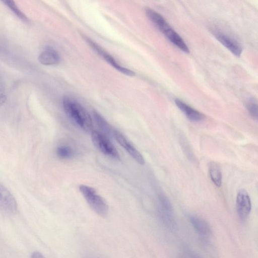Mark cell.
I'll list each match as a JSON object with an SVG mask.
<instances>
[{"label":"cell","mask_w":258,"mask_h":258,"mask_svg":"<svg viewBox=\"0 0 258 258\" xmlns=\"http://www.w3.org/2000/svg\"><path fill=\"white\" fill-rule=\"evenodd\" d=\"M62 106L67 116L82 130L92 132L93 125L91 117L84 106L74 98L66 96Z\"/></svg>","instance_id":"obj_1"},{"label":"cell","mask_w":258,"mask_h":258,"mask_svg":"<svg viewBox=\"0 0 258 258\" xmlns=\"http://www.w3.org/2000/svg\"><path fill=\"white\" fill-rule=\"evenodd\" d=\"M79 190L89 206L97 214L101 217L107 215L108 206L106 201L94 188L81 184L79 186Z\"/></svg>","instance_id":"obj_2"},{"label":"cell","mask_w":258,"mask_h":258,"mask_svg":"<svg viewBox=\"0 0 258 258\" xmlns=\"http://www.w3.org/2000/svg\"><path fill=\"white\" fill-rule=\"evenodd\" d=\"M91 139L94 146L103 154L114 160L120 159L117 150L107 136L100 132L92 131Z\"/></svg>","instance_id":"obj_3"},{"label":"cell","mask_w":258,"mask_h":258,"mask_svg":"<svg viewBox=\"0 0 258 258\" xmlns=\"http://www.w3.org/2000/svg\"><path fill=\"white\" fill-rule=\"evenodd\" d=\"M85 40L98 54L115 69L127 76H133L135 75L134 72L120 65L111 54L108 53L97 43L87 37L85 38Z\"/></svg>","instance_id":"obj_4"},{"label":"cell","mask_w":258,"mask_h":258,"mask_svg":"<svg viewBox=\"0 0 258 258\" xmlns=\"http://www.w3.org/2000/svg\"><path fill=\"white\" fill-rule=\"evenodd\" d=\"M211 32L215 38L233 54L237 57L240 56L242 47L236 40L217 28H212Z\"/></svg>","instance_id":"obj_5"},{"label":"cell","mask_w":258,"mask_h":258,"mask_svg":"<svg viewBox=\"0 0 258 258\" xmlns=\"http://www.w3.org/2000/svg\"><path fill=\"white\" fill-rule=\"evenodd\" d=\"M236 208L239 218L245 220L249 215L251 208L250 197L244 189L238 190L236 200Z\"/></svg>","instance_id":"obj_6"},{"label":"cell","mask_w":258,"mask_h":258,"mask_svg":"<svg viewBox=\"0 0 258 258\" xmlns=\"http://www.w3.org/2000/svg\"><path fill=\"white\" fill-rule=\"evenodd\" d=\"M17 210V204L13 195L0 183V211L7 214H14Z\"/></svg>","instance_id":"obj_7"},{"label":"cell","mask_w":258,"mask_h":258,"mask_svg":"<svg viewBox=\"0 0 258 258\" xmlns=\"http://www.w3.org/2000/svg\"><path fill=\"white\" fill-rule=\"evenodd\" d=\"M113 137L120 145L136 160L139 164L144 165L145 160L142 154L120 132L114 130Z\"/></svg>","instance_id":"obj_8"},{"label":"cell","mask_w":258,"mask_h":258,"mask_svg":"<svg viewBox=\"0 0 258 258\" xmlns=\"http://www.w3.org/2000/svg\"><path fill=\"white\" fill-rule=\"evenodd\" d=\"M174 101L177 107L190 121L198 122L205 118V115L203 113L195 109L182 100L176 99Z\"/></svg>","instance_id":"obj_9"},{"label":"cell","mask_w":258,"mask_h":258,"mask_svg":"<svg viewBox=\"0 0 258 258\" xmlns=\"http://www.w3.org/2000/svg\"><path fill=\"white\" fill-rule=\"evenodd\" d=\"M160 202V215L162 221L165 224L169 227H172L174 225V217L173 210L169 201L165 197H161Z\"/></svg>","instance_id":"obj_10"},{"label":"cell","mask_w":258,"mask_h":258,"mask_svg":"<svg viewBox=\"0 0 258 258\" xmlns=\"http://www.w3.org/2000/svg\"><path fill=\"white\" fill-rule=\"evenodd\" d=\"M38 60L42 64L54 66L58 64L60 57L58 52L51 47H47L38 56Z\"/></svg>","instance_id":"obj_11"},{"label":"cell","mask_w":258,"mask_h":258,"mask_svg":"<svg viewBox=\"0 0 258 258\" xmlns=\"http://www.w3.org/2000/svg\"><path fill=\"white\" fill-rule=\"evenodd\" d=\"M191 225L197 232L203 237H209L211 230L209 224L203 218L195 215L189 216Z\"/></svg>","instance_id":"obj_12"},{"label":"cell","mask_w":258,"mask_h":258,"mask_svg":"<svg viewBox=\"0 0 258 258\" xmlns=\"http://www.w3.org/2000/svg\"><path fill=\"white\" fill-rule=\"evenodd\" d=\"M145 13L148 18L162 33L170 27L165 19L154 10L150 8H147L145 10Z\"/></svg>","instance_id":"obj_13"},{"label":"cell","mask_w":258,"mask_h":258,"mask_svg":"<svg viewBox=\"0 0 258 258\" xmlns=\"http://www.w3.org/2000/svg\"><path fill=\"white\" fill-rule=\"evenodd\" d=\"M163 33L172 44L181 50L185 53L189 52V49L186 44L179 34L171 27L164 31Z\"/></svg>","instance_id":"obj_14"},{"label":"cell","mask_w":258,"mask_h":258,"mask_svg":"<svg viewBox=\"0 0 258 258\" xmlns=\"http://www.w3.org/2000/svg\"><path fill=\"white\" fill-rule=\"evenodd\" d=\"M95 121L102 132L101 133L108 137L113 136L114 130L106 119L98 112L94 111L93 113Z\"/></svg>","instance_id":"obj_15"},{"label":"cell","mask_w":258,"mask_h":258,"mask_svg":"<svg viewBox=\"0 0 258 258\" xmlns=\"http://www.w3.org/2000/svg\"><path fill=\"white\" fill-rule=\"evenodd\" d=\"M209 173L212 182L217 187H220L222 184V173L219 164L212 161L209 164Z\"/></svg>","instance_id":"obj_16"},{"label":"cell","mask_w":258,"mask_h":258,"mask_svg":"<svg viewBox=\"0 0 258 258\" xmlns=\"http://www.w3.org/2000/svg\"><path fill=\"white\" fill-rule=\"evenodd\" d=\"M56 154L57 156L62 159H70L75 155L74 149L68 145H61L56 149Z\"/></svg>","instance_id":"obj_17"},{"label":"cell","mask_w":258,"mask_h":258,"mask_svg":"<svg viewBox=\"0 0 258 258\" xmlns=\"http://www.w3.org/2000/svg\"><path fill=\"white\" fill-rule=\"evenodd\" d=\"M3 2L22 21L27 23H29L30 22V20L19 9L14 1L8 0L4 1Z\"/></svg>","instance_id":"obj_18"},{"label":"cell","mask_w":258,"mask_h":258,"mask_svg":"<svg viewBox=\"0 0 258 258\" xmlns=\"http://www.w3.org/2000/svg\"><path fill=\"white\" fill-rule=\"evenodd\" d=\"M247 109L250 115L255 119L257 118V104L253 98L249 99L246 104Z\"/></svg>","instance_id":"obj_19"},{"label":"cell","mask_w":258,"mask_h":258,"mask_svg":"<svg viewBox=\"0 0 258 258\" xmlns=\"http://www.w3.org/2000/svg\"><path fill=\"white\" fill-rule=\"evenodd\" d=\"M7 93L5 84L2 76L0 75V106L5 103Z\"/></svg>","instance_id":"obj_20"},{"label":"cell","mask_w":258,"mask_h":258,"mask_svg":"<svg viewBox=\"0 0 258 258\" xmlns=\"http://www.w3.org/2000/svg\"><path fill=\"white\" fill-rule=\"evenodd\" d=\"M31 258H45V257L38 251H34L32 253Z\"/></svg>","instance_id":"obj_21"}]
</instances>
